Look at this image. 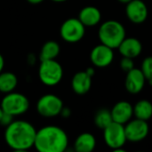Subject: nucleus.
<instances>
[{
    "label": "nucleus",
    "instance_id": "nucleus-1",
    "mask_svg": "<svg viewBox=\"0 0 152 152\" xmlns=\"http://www.w3.org/2000/svg\"><path fill=\"white\" fill-rule=\"evenodd\" d=\"M37 130L28 121L13 120L5 127L4 141L15 151H26L34 147Z\"/></svg>",
    "mask_w": 152,
    "mask_h": 152
},
{
    "label": "nucleus",
    "instance_id": "nucleus-2",
    "mask_svg": "<svg viewBox=\"0 0 152 152\" xmlns=\"http://www.w3.org/2000/svg\"><path fill=\"white\" fill-rule=\"evenodd\" d=\"M68 145V135L59 126H47L37 130L34 147L39 152H63Z\"/></svg>",
    "mask_w": 152,
    "mask_h": 152
},
{
    "label": "nucleus",
    "instance_id": "nucleus-3",
    "mask_svg": "<svg viewBox=\"0 0 152 152\" xmlns=\"http://www.w3.org/2000/svg\"><path fill=\"white\" fill-rule=\"evenodd\" d=\"M98 37L102 44L118 49L121 42L126 38V32L124 25L115 20H109L101 24L98 30Z\"/></svg>",
    "mask_w": 152,
    "mask_h": 152
},
{
    "label": "nucleus",
    "instance_id": "nucleus-4",
    "mask_svg": "<svg viewBox=\"0 0 152 152\" xmlns=\"http://www.w3.org/2000/svg\"><path fill=\"white\" fill-rule=\"evenodd\" d=\"M38 77L45 86H54L61 81L63 69L56 60L42 61L38 69Z\"/></svg>",
    "mask_w": 152,
    "mask_h": 152
},
{
    "label": "nucleus",
    "instance_id": "nucleus-5",
    "mask_svg": "<svg viewBox=\"0 0 152 152\" xmlns=\"http://www.w3.org/2000/svg\"><path fill=\"white\" fill-rule=\"evenodd\" d=\"M3 111L12 115V117L20 116L26 113L29 108V101L26 95L11 92L5 94L2 99L1 105Z\"/></svg>",
    "mask_w": 152,
    "mask_h": 152
},
{
    "label": "nucleus",
    "instance_id": "nucleus-6",
    "mask_svg": "<svg viewBox=\"0 0 152 152\" xmlns=\"http://www.w3.org/2000/svg\"><path fill=\"white\" fill-rule=\"evenodd\" d=\"M103 139L106 145L114 151H123L122 148L127 142L125 133V125L113 121L103 129Z\"/></svg>",
    "mask_w": 152,
    "mask_h": 152
},
{
    "label": "nucleus",
    "instance_id": "nucleus-7",
    "mask_svg": "<svg viewBox=\"0 0 152 152\" xmlns=\"http://www.w3.org/2000/svg\"><path fill=\"white\" fill-rule=\"evenodd\" d=\"M63 107L62 100L53 94L43 95L37 103V110L38 114L46 118H54L60 115Z\"/></svg>",
    "mask_w": 152,
    "mask_h": 152
},
{
    "label": "nucleus",
    "instance_id": "nucleus-8",
    "mask_svg": "<svg viewBox=\"0 0 152 152\" xmlns=\"http://www.w3.org/2000/svg\"><path fill=\"white\" fill-rule=\"evenodd\" d=\"M86 34V27L78 18H69L61 26L60 35L68 43H77L83 39Z\"/></svg>",
    "mask_w": 152,
    "mask_h": 152
},
{
    "label": "nucleus",
    "instance_id": "nucleus-9",
    "mask_svg": "<svg viewBox=\"0 0 152 152\" xmlns=\"http://www.w3.org/2000/svg\"><path fill=\"white\" fill-rule=\"evenodd\" d=\"M150 132V126L147 121L134 118L125 125V133L126 140L131 142H139L146 139Z\"/></svg>",
    "mask_w": 152,
    "mask_h": 152
},
{
    "label": "nucleus",
    "instance_id": "nucleus-10",
    "mask_svg": "<svg viewBox=\"0 0 152 152\" xmlns=\"http://www.w3.org/2000/svg\"><path fill=\"white\" fill-rule=\"evenodd\" d=\"M114 49L100 44L93 48L90 53L91 62L94 67L97 68H106L110 66L114 60Z\"/></svg>",
    "mask_w": 152,
    "mask_h": 152
},
{
    "label": "nucleus",
    "instance_id": "nucleus-11",
    "mask_svg": "<svg viewBox=\"0 0 152 152\" xmlns=\"http://www.w3.org/2000/svg\"><path fill=\"white\" fill-rule=\"evenodd\" d=\"M126 5V14L131 22L142 24L147 20L149 10L147 4L142 0H132Z\"/></svg>",
    "mask_w": 152,
    "mask_h": 152
},
{
    "label": "nucleus",
    "instance_id": "nucleus-12",
    "mask_svg": "<svg viewBox=\"0 0 152 152\" xmlns=\"http://www.w3.org/2000/svg\"><path fill=\"white\" fill-rule=\"evenodd\" d=\"M146 78L141 69L134 68L126 73L125 79V86L128 93L137 94L142 91L146 84Z\"/></svg>",
    "mask_w": 152,
    "mask_h": 152
},
{
    "label": "nucleus",
    "instance_id": "nucleus-13",
    "mask_svg": "<svg viewBox=\"0 0 152 152\" xmlns=\"http://www.w3.org/2000/svg\"><path fill=\"white\" fill-rule=\"evenodd\" d=\"M114 122L126 125L134 117V106L126 101L117 102L110 110Z\"/></svg>",
    "mask_w": 152,
    "mask_h": 152
},
{
    "label": "nucleus",
    "instance_id": "nucleus-14",
    "mask_svg": "<svg viewBox=\"0 0 152 152\" xmlns=\"http://www.w3.org/2000/svg\"><path fill=\"white\" fill-rule=\"evenodd\" d=\"M120 54L123 57L134 59L138 57L142 52V45L136 37H126L121 42L118 47Z\"/></svg>",
    "mask_w": 152,
    "mask_h": 152
},
{
    "label": "nucleus",
    "instance_id": "nucleus-15",
    "mask_svg": "<svg viewBox=\"0 0 152 152\" xmlns=\"http://www.w3.org/2000/svg\"><path fill=\"white\" fill-rule=\"evenodd\" d=\"M92 86V77L89 76L86 70L77 72L71 80V87L74 93L78 95L87 94Z\"/></svg>",
    "mask_w": 152,
    "mask_h": 152
},
{
    "label": "nucleus",
    "instance_id": "nucleus-16",
    "mask_svg": "<svg viewBox=\"0 0 152 152\" xmlns=\"http://www.w3.org/2000/svg\"><path fill=\"white\" fill-rule=\"evenodd\" d=\"M79 20L86 27H94L100 23L102 20V12L95 6H86L81 9L78 14Z\"/></svg>",
    "mask_w": 152,
    "mask_h": 152
},
{
    "label": "nucleus",
    "instance_id": "nucleus-17",
    "mask_svg": "<svg viewBox=\"0 0 152 152\" xmlns=\"http://www.w3.org/2000/svg\"><path fill=\"white\" fill-rule=\"evenodd\" d=\"M96 147V139L90 133L79 134L74 142V150L77 152H92Z\"/></svg>",
    "mask_w": 152,
    "mask_h": 152
},
{
    "label": "nucleus",
    "instance_id": "nucleus-18",
    "mask_svg": "<svg viewBox=\"0 0 152 152\" xmlns=\"http://www.w3.org/2000/svg\"><path fill=\"white\" fill-rule=\"evenodd\" d=\"M134 117L148 121L152 118V103L148 100H140L134 106Z\"/></svg>",
    "mask_w": 152,
    "mask_h": 152
},
{
    "label": "nucleus",
    "instance_id": "nucleus-19",
    "mask_svg": "<svg viewBox=\"0 0 152 152\" xmlns=\"http://www.w3.org/2000/svg\"><path fill=\"white\" fill-rule=\"evenodd\" d=\"M60 52L61 47L57 42L53 40L47 41L46 43L44 44V45L41 48L39 54L40 61L47 60H55L60 54Z\"/></svg>",
    "mask_w": 152,
    "mask_h": 152
},
{
    "label": "nucleus",
    "instance_id": "nucleus-20",
    "mask_svg": "<svg viewBox=\"0 0 152 152\" xmlns=\"http://www.w3.org/2000/svg\"><path fill=\"white\" fill-rule=\"evenodd\" d=\"M18 84V78L12 72H1L0 73V92L8 94L13 92Z\"/></svg>",
    "mask_w": 152,
    "mask_h": 152
},
{
    "label": "nucleus",
    "instance_id": "nucleus-21",
    "mask_svg": "<svg viewBox=\"0 0 152 152\" xmlns=\"http://www.w3.org/2000/svg\"><path fill=\"white\" fill-rule=\"evenodd\" d=\"M112 122L113 119H112L111 112L107 109L99 110L94 116V124L100 129L103 130Z\"/></svg>",
    "mask_w": 152,
    "mask_h": 152
},
{
    "label": "nucleus",
    "instance_id": "nucleus-22",
    "mask_svg": "<svg viewBox=\"0 0 152 152\" xmlns=\"http://www.w3.org/2000/svg\"><path fill=\"white\" fill-rule=\"evenodd\" d=\"M141 70L143 73L146 81L150 85H152V56H148L142 61Z\"/></svg>",
    "mask_w": 152,
    "mask_h": 152
},
{
    "label": "nucleus",
    "instance_id": "nucleus-23",
    "mask_svg": "<svg viewBox=\"0 0 152 152\" xmlns=\"http://www.w3.org/2000/svg\"><path fill=\"white\" fill-rule=\"evenodd\" d=\"M120 68L123 71L127 73L128 71H130L131 69L134 68V59L128 58V57H122L120 61Z\"/></svg>",
    "mask_w": 152,
    "mask_h": 152
},
{
    "label": "nucleus",
    "instance_id": "nucleus-24",
    "mask_svg": "<svg viewBox=\"0 0 152 152\" xmlns=\"http://www.w3.org/2000/svg\"><path fill=\"white\" fill-rule=\"evenodd\" d=\"M13 121V117L10 114H7L5 112H4L3 116H2V118L0 120V125L3 126H9L12 122Z\"/></svg>",
    "mask_w": 152,
    "mask_h": 152
},
{
    "label": "nucleus",
    "instance_id": "nucleus-25",
    "mask_svg": "<svg viewBox=\"0 0 152 152\" xmlns=\"http://www.w3.org/2000/svg\"><path fill=\"white\" fill-rule=\"evenodd\" d=\"M70 114H71L70 110L69 108H67V107H63L62 110H61V114L60 115H61L63 118H69L70 116Z\"/></svg>",
    "mask_w": 152,
    "mask_h": 152
},
{
    "label": "nucleus",
    "instance_id": "nucleus-26",
    "mask_svg": "<svg viewBox=\"0 0 152 152\" xmlns=\"http://www.w3.org/2000/svg\"><path fill=\"white\" fill-rule=\"evenodd\" d=\"M4 60L3 55L0 53V73L3 71V69H4Z\"/></svg>",
    "mask_w": 152,
    "mask_h": 152
},
{
    "label": "nucleus",
    "instance_id": "nucleus-27",
    "mask_svg": "<svg viewBox=\"0 0 152 152\" xmlns=\"http://www.w3.org/2000/svg\"><path fill=\"white\" fill-rule=\"evenodd\" d=\"M86 72L89 76H91V77H94V75L95 70H94V68H88V69H86Z\"/></svg>",
    "mask_w": 152,
    "mask_h": 152
},
{
    "label": "nucleus",
    "instance_id": "nucleus-28",
    "mask_svg": "<svg viewBox=\"0 0 152 152\" xmlns=\"http://www.w3.org/2000/svg\"><path fill=\"white\" fill-rule=\"evenodd\" d=\"M27 1L31 4H41L45 0H27Z\"/></svg>",
    "mask_w": 152,
    "mask_h": 152
},
{
    "label": "nucleus",
    "instance_id": "nucleus-29",
    "mask_svg": "<svg viewBox=\"0 0 152 152\" xmlns=\"http://www.w3.org/2000/svg\"><path fill=\"white\" fill-rule=\"evenodd\" d=\"M119 3H121V4H126L127 3H129L130 1H132V0H118Z\"/></svg>",
    "mask_w": 152,
    "mask_h": 152
},
{
    "label": "nucleus",
    "instance_id": "nucleus-30",
    "mask_svg": "<svg viewBox=\"0 0 152 152\" xmlns=\"http://www.w3.org/2000/svg\"><path fill=\"white\" fill-rule=\"evenodd\" d=\"M3 114H4V111H3L2 108L0 107V120H1V118H2V116H3Z\"/></svg>",
    "mask_w": 152,
    "mask_h": 152
},
{
    "label": "nucleus",
    "instance_id": "nucleus-31",
    "mask_svg": "<svg viewBox=\"0 0 152 152\" xmlns=\"http://www.w3.org/2000/svg\"><path fill=\"white\" fill-rule=\"evenodd\" d=\"M52 1L56 2V3H62V2H65V1H67V0H52Z\"/></svg>",
    "mask_w": 152,
    "mask_h": 152
}]
</instances>
